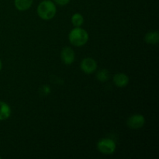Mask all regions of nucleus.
Instances as JSON below:
<instances>
[{
    "instance_id": "obj_9",
    "label": "nucleus",
    "mask_w": 159,
    "mask_h": 159,
    "mask_svg": "<svg viewBox=\"0 0 159 159\" xmlns=\"http://www.w3.org/2000/svg\"><path fill=\"white\" fill-rule=\"evenodd\" d=\"M34 0H14V6L17 10L24 12L30 9Z\"/></svg>"
},
{
    "instance_id": "obj_8",
    "label": "nucleus",
    "mask_w": 159,
    "mask_h": 159,
    "mask_svg": "<svg viewBox=\"0 0 159 159\" xmlns=\"http://www.w3.org/2000/svg\"><path fill=\"white\" fill-rule=\"evenodd\" d=\"M12 113V110L7 102L0 100V121L9 119Z\"/></svg>"
},
{
    "instance_id": "obj_10",
    "label": "nucleus",
    "mask_w": 159,
    "mask_h": 159,
    "mask_svg": "<svg viewBox=\"0 0 159 159\" xmlns=\"http://www.w3.org/2000/svg\"><path fill=\"white\" fill-rule=\"evenodd\" d=\"M144 41L148 44H158L159 43V33L158 31H151L144 36Z\"/></svg>"
},
{
    "instance_id": "obj_5",
    "label": "nucleus",
    "mask_w": 159,
    "mask_h": 159,
    "mask_svg": "<svg viewBox=\"0 0 159 159\" xmlns=\"http://www.w3.org/2000/svg\"><path fill=\"white\" fill-rule=\"evenodd\" d=\"M98 68L96 61L93 57H85L82 60L80 63V68L85 74L91 75L96 72Z\"/></svg>"
},
{
    "instance_id": "obj_2",
    "label": "nucleus",
    "mask_w": 159,
    "mask_h": 159,
    "mask_svg": "<svg viewBox=\"0 0 159 159\" xmlns=\"http://www.w3.org/2000/svg\"><path fill=\"white\" fill-rule=\"evenodd\" d=\"M89 39L88 32L82 27H74L68 34V40L75 47H82L86 44Z\"/></svg>"
},
{
    "instance_id": "obj_13",
    "label": "nucleus",
    "mask_w": 159,
    "mask_h": 159,
    "mask_svg": "<svg viewBox=\"0 0 159 159\" xmlns=\"http://www.w3.org/2000/svg\"><path fill=\"white\" fill-rule=\"evenodd\" d=\"M40 91H41L42 95H43V96H48V95L51 93V89L48 85H43V86L41 87V89H40Z\"/></svg>"
},
{
    "instance_id": "obj_4",
    "label": "nucleus",
    "mask_w": 159,
    "mask_h": 159,
    "mask_svg": "<svg viewBox=\"0 0 159 159\" xmlns=\"http://www.w3.org/2000/svg\"><path fill=\"white\" fill-rule=\"evenodd\" d=\"M145 124V117L142 114L136 113L128 117L127 120V125L132 130H139Z\"/></svg>"
},
{
    "instance_id": "obj_16",
    "label": "nucleus",
    "mask_w": 159,
    "mask_h": 159,
    "mask_svg": "<svg viewBox=\"0 0 159 159\" xmlns=\"http://www.w3.org/2000/svg\"><path fill=\"white\" fill-rule=\"evenodd\" d=\"M2 158V157H1V155H0V159H1Z\"/></svg>"
},
{
    "instance_id": "obj_3",
    "label": "nucleus",
    "mask_w": 159,
    "mask_h": 159,
    "mask_svg": "<svg viewBox=\"0 0 159 159\" xmlns=\"http://www.w3.org/2000/svg\"><path fill=\"white\" fill-rule=\"evenodd\" d=\"M98 151L103 155H113L116 150V144L113 139L104 138L99 140L96 144Z\"/></svg>"
},
{
    "instance_id": "obj_14",
    "label": "nucleus",
    "mask_w": 159,
    "mask_h": 159,
    "mask_svg": "<svg viewBox=\"0 0 159 159\" xmlns=\"http://www.w3.org/2000/svg\"><path fill=\"white\" fill-rule=\"evenodd\" d=\"M71 2V0H54V2L56 5L60 6H65Z\"/></svg>"
},
{
    "instance_id": "obj_11",
    "label": "nucleus",
    "mask_w": 159,
    "mask_h": 159,
    "mask_svg": "<svg viewBox=\"0 0 159 159\" xmlns=\"http://www.w3.org/2000/svg\"><path fill=\"white\" fill-rule=\"evenodd\" d=\"M71 22L75 27H81L85 22V19L82 14L76 12V13L73 14L71 16Z\"/></svg>"
},
{
    "instance_id": "obj_12",
    "label": "nucleus",
    "mask_w": 159,
    "mask_h": 159,
    "mask_svg": "<svg viewBox=\"0 0 159 159\" xmlns=\"http://www.w3.org/2000/svg\"><path fill=\"white\" fill-rule=\"evenodd\" d=\"M96 79H97V80L99 81V82H107L110 77V71H109L107 69L102 68V69L99 70V71L96 72Z\"/></svg>"
},
{
    "instance_id": "obj_7",
    "label": "nucleus",
    "mask_w": 159,
    "mask_h": 159,
    "mask_svg": "<svg viewBox=\"0 0 159 159\" xmlns=\"http://www.w3.org/2000/svg\"><path fill=\"white\" fill-rule=\"evenodd\" d=\"M129 82H130L129 76L125 73H116L113 77V84L118 88H124V87L127 86Z\"/></svg>"
},
{
    "instance_id": "obj_15",
    "label": "nucleus",
    "mask_w": 159,
    "mask_h": 159,
    "mask_svg": "<svg viewBox=\"0 0 159 159\" xmlns=\"http://www.w3.org/2000/svg\"><path fill=\"white\" fill-rule=\"evenodd\" d=\"M2 69V60L0 59V71H1Z\"/></svg>"
},
{
    "instance_id": "obj_1",
    "label": "nucleus",
    "mask_w": 159,
    "mask_h": 159,
    "mask_svg": "<svg viewBox=\"0 0 159 159\" xmlns=\"http://www.w3.org/2000/svg\"><path fill=\"white\" fill-rule=\"evenodd\" d=\"M37 15L43 20H51L57 13V6L51 0H43L37 8Z\"/></svg>"
},
{
    "instance_id": "obj_6",
    "label": "nucleus",
    "mask_w": 159,
    "mask_h": 159,
    "mask_svg": "<svg viewBox=\"0 0 159 159\" xmlns=\"http://www.w3.org/2000/svg\"><path fill=\"white\" fill-rule=\"evenodd\" d=\"M61 61L65 65H70L74 63L75 59V54L74 50L70 47H65L61 51Z\"/></svg>"
}]
</instances>
